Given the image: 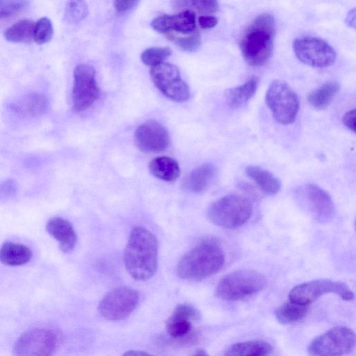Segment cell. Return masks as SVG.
I'll list each match as a JSON object with an SVG mask.
<instances>
[{
	"mask_svg": "<svg viewBox=\"0 0 356 356\" xmlns=\"http://www.w3.org/2000/svg\"><path fill=\"white\" fill-rule=\"evenodd\" d=\"M309 307L289 301L277 307L275 312L277 321L282 324H290L303 318Z\"/></svg>",
	"mask_w": 356,
	"mask_h": 356,
	"instance_id": "25",
	"label": "cell"
},
{
	"mask_svg": "<svg viewBox=\"0 0 356 356\" xmlns=\"http://www.w3.org/2000/svg\"><path fill=\"white\" fill-rule=\"evenodd\" d=\"M334 293L346 301H352L354 294L344 282L320 279L300 284L294 286L289 294V301L309 305L321 296Z\"/></svg>",
	"mask_w": 356,
	"mask_h": 356,
	"instance_id": "8",
	"label": "cell"
},
{
	"mask_svg": "<svg viewBox=\"0 0 356 356\" xmlns=\"http://www.w3.org/2000/svg\"><path fill=\"white\" fill-rule=\"evenodd\" d=\"M172 54L168 47H150L141 54L142 62L152 67L163 63Z\"/></svg>",
	"mask_w": 356,
	"mask_h": 356,
	"instance_id": "29",
	"label": "cell"
},
{
	"mask_svg": "<svg viewBox=\"0 0 356 356\" xmlns=\"http://www.w3.org/2000/svg\"><path fill=\"white\" fill-rule=\"evenodd\" d=\"M217 175V169L211 163H204L193 169L183 180L185 191L200 193L207 189Z\"/></svg>",
	"mask_w": 356,
	"mask_h": 356,
	"instance_id": "18",
	"label": "cell"
},
{
	"mask_svg": "<svg viewBox=\"0 0 356 356\" xmlns=\"http://www.w3.org/2000/svg\"><path fill=\"white\" fill-rule=\"evenodd\" d=\"M266 102L278 123L286 125L296 120L299 110L298 97L285 81L275 80L270 84Z\"/></svg>",
	"mask_w": 356,
	"mask_h": 356,
	"instance_id": "6",
	"label": "cell"
},
{
	"mask_svg": "<svg viewBox=\"0 0 356 356\" xmlns=\"http://www.w3.org/2000/svg\"><path fill=\"white\" fill-rule=\"evenodd\" d=\"M87 4L83 1H70L65 7V18L71 23H78L88 15Z\"/></svg>",
	"mask_w": 356,
	"mask_h": 356,
	"instance_id": "31",
	"label": "cell"
},
{
	"mask_svg": "<svg viewBox=\"0 0 356 356\" xmlns=\"http://www.w3.org/2000/svg\"><path fill=\"white\" fill-rule=\"evenodd\" d=\"M355 109L349 111L343 117L344 125L350 130L355 132Z\"/></svg>",
	"mask_w": 356,
	"mask_h": 356,
	"instance_id": "37",
	"label": "cell"
},
{
	"mask_svg": "<svg viewBox=\"0 0 356 356\" xmlns=\"http://www.w3.org/2000/svg\"><path fill=\"white\" fill-rule=\"evenodd\" d=\"M28 5L27 1H0V19L17 13Z\"/></svg>",
	"mask_w": 356,
	"mask_h": 356,
	"instance_id": "32",
	"label": "cell"
},
{
	"mask_svg": "<svg viewBox=\"0 0 356 356\" xmlns=\"http://www.w3.org/2000/svg\"><path fill=\"white\" fill-rule=\"evenodd\" d=\"M35 23L24 19L14 24L4 32L5 38L12 42H28L33 39Z\"/></svg>",
	"mask_w": 356,
	"mask_h": 356,
	"instance_id": "26",
	"label": "cell"
},
{
	"mask_svg": "<svg viewBox=\"0 0 356 356\" xmlns=\"http://www.w3.org/2000/svg\"><path fill=\"white\" fill-rule=\"evenodd\" d=\"M32 257L31 250L23 244L6 242L0 248V261L5 265L22 266L29 263Z\"/></svg>",
	"mask_w": 356,
	"mask_h": 356,
	"instance_id": "19",
	"label": "cell"
},
{
	"mask_svg": "<svg viewBox=\"0 0 356 356\" xmlns=\"http://www.w3.org/2000/svg\"><path fill=\"white\" fill-rule=\"evenodd\" d=\"M339 88L340 85L338 82L327 81L309 94L308 102L313 108L323 110L330 104Z\"/></svg>",
	"mask_w": 356,
	"mask_h": 356,
	"instance_id": "24",
	"label": "cell"
},
{
	"mask_svg": "<svg viewBox=\"0 0 356 356\" xmlns=\"http://www.w3.org/2000/svg\"><path fill=\"white\" fill-rule=\"evenodd\" d=\"M134 140L138 148L145 153L162 152L170 144V137L165 127L154 120L140 124L134 133Z\"/></svg>",
	"mask_w": 356,
	"mask_h": 356,
	"instance_id": "15",
	"label": "cell"
},
{
	"mask_svg": "<svg viewBox=\"0 0 356 356\" xmlns=\"http://www.w3.org/2000/svg\"><path fill=\"white\" fill-rule=\"evenodd\" d=\"M191 356H209L204 350H198Z\"/></svg>",
	"mask_w": 356,
	"mask_h": 356,
	"instance_id": "41",
	"label": "cell"
},
{
	"mask_svg": "<svg viewBox=\"0 0 356 356\" xmlns=\"http://www.w3.org/2000/svg\"><path fill=\"white\" fill-rule=\"evenodd\" d=\"M301 195L312 218L320 223L330 222L335 208L330 195L320 186L308 184L301 189Z\"/></svg>",
	"mask_w": 356,
	"mask_h": 356,
	"instance_id": "14",
	"label": "cell"
},
{
	"mask_svg": "<svg viewBox=\"0 0 356 356\" xmlns=\"http://www.w3.org/2000/svg\"><path fill=\"white\" fill-rule=\"evenodd\" d=\"M195 26V14L191 10H185L176 15H170V31L190 34L193 33Z\"/></svg>",
	"mask_w": 356,
	"mask_h": 356,
	"instance_id": "27",
	"label": "cell"
},
{
	"mask_svg": "<svg viewBox=\"0 0 356 356\" xmlns=\"http://www.w3.org/2000/svg\"><path fill=\"white\" fill-rule=\"evenodd\" d=\"M225 263V254L214 239H204L179 261L177 274L182 280L200 281L218 273Z\"/></svg>",
	"mask_w": 356,
	"mask_h": 356,
	"instance_id": "2",
	"label": "cell"
},
{
	"mask_svg": "<svg viewBox=\"0 0 356 356\" xmlns=\"http://www.w3.org/2000/svg\"><path fill=\"white\" fill-rule=\"evenodd\" d=\"M257 86V79L251 77L242 85L227 90L225 97L229 106L236 109L245 106L254 96Z\"/></svg>",
	"mask_w": 356,
	"mask_h": 356,
	"instance_id": "22",
	"label": "cell"
},
{
	"mask_svg": "<svg viewBox=\"0 0 356 356\" xmlns=\"http://www.w3.org/2000/svg\"><path fill=\"white\" fill-rule=\"evenodd\" d=\"M99 97L95 70L88 64H79L74 70L72 104L76 112L89 108Z\"/></svg>",
	"mask_w": 356,
	"mask_h": 356,
	"instance_id": "12",
	"label": "cell"
},
{
	"mask_svg": "<svg viewBox=\"0 0 356 356\" xmlns=\"http://www.w3.org/2000/svg\"><path fill=\"white\" fill-rule=\"evenodd\" d=\"M198 24L202 29H211L218 24V19L211 15H202L198 18Z\"/></svg>",
	"mask_w": 356,
	"mask_h": 356,
	"instance_id": "36",
	"label": "cell"
},
{
	"mask_svg": "<svg viewBox=\"0 0 356 356\" xmlns=\"http://www.w3.org/2000/svg\"><path fill=\"white\" fill-rule=\"evenodd\" d=\"M179 6H190L195 8L201 13H214L219 8L216 1H177Z\"/></svg>",
	"mask_w": 356,
	"mask_h": 356,
	"instance_id": "33",
	"label": "cell"
},
{
	"mask_svg": "<svg viewBox=\"0 0 356 356\" xmlns=\"http://www.w3.org/2000/svg\"><path fill=\"white\" fill-rule=\"evenodd\" d=\"M355 334L349 327L337 326L314 338L309 344V356H344L355 348Z\"/></svg>",
	"mask_w": 356,
	"mask_h": 356,
	"instance_id": "7",
	"label": "cell"
},
{
	"mask_svg": "<svg viewBox=\"0 0 356 356\" xmlns=\"http://www.w3.org/2000/svg\"><path fill=\"white\" fill-rule=\"evenodd\" d=\"M15 106L17 112L26 115L34 116L45 111L47 100L42 95L33 94L26 96Z\"/></svg>",
	"mask_w": 356,
	"mask_h": 356,
	"instance_id": "28",
	"label": "cell"
},
{
	"mask_svg": "<svg viewBox=\"0 0 356 356\" xmlns=\"http://www.w3.org/2000/svg\"><path fill=\"white\" fill-rule=\"evenodd\" d=\"M252 213L251 202L238 195H225L211 204L207 210L209 220L215 225L226 229L243 225Z\"/></svg>",
	"mask_w": 356,
	"mask_h": 356,
	"instance_id": "5",
	"label": "cell"
},
{
	"mask_svg": "<svg viewBox=\"0 0 356 356\" xmlns=\"http://www.w3.org/2000/svg\"><path fill=\"white\" fill-rule=\"evenodd\" d=\"M53 33L52 23L47 17L40 18L34 25L33 40L39 44L49 42Z\"/></svg>",
	"mask_w": 356,
	"mask_h": 356,
	"instance_id": "30",
	"label": "cell"
},
{
	"mask_svg": "<svg viewBox=\"0 0 356 356\" xmlns=\"http://www.w3.org/2000/svg\"><path fill=\"white\" fill-rule=\"evenodd\" d=\"M245 173L265 194L273 195L280 191L281 181L268 170L257 165H248Z\"/></svg>",
	"mask_w": 356,
	"mask_h": 356,
	"instance_id": "20",
	"label": "cell"
},
{
	"mask_svg": "<svg viewBox=\"0 0 356 356\" xmlns=\"http://www.w3.org/2000/svg\"><path fill=\"white\" fill-rule=\"evenodd\" d=\"M150 76L155 86L168 98L181 102L190 97V88L181 79L179 70L175 65L163 63L152 67Z\"/></svg>",
	"mask_w": 356,
	"mask_h": 356,
	"instance_id": "10",
	"label": "cell"
},
{
	"mask_svg": "<svg viewBox=\"0 0 356 356\" xmlns=\"http://www.w3.org/2000/svg\"><path fill=\"white\" fill-rule=\"evenodd\" d=\"M266 283V277L258 271L235 270L220 280L216 288V295L226 301H237L259 293Z\"/></svg>",
	"mask_w": 356,
	"mask_h": 356,
	"instance_id": "4",
	"label": "cell"
},
{
	"mask_svg": "<svg viewBox=\"0 0 356 356\" xmlns=\"http://www.w3.org/2000/svg\"><path fill=\"white\" fill-rule=\"evenodd\" d=\"M148 168L153 176L168 182L175 181L180 175L178 163L168 156H159L152 159Z\"/></svg>",
	"mask_w": 356,
	"mask_h": 356,
	"instance_id": "21",
	"label": "cell"
},
{
	"mask_svg": "<svg viewBox=\"0 0 356 356\" xmlns=\"http://www.w3.org/2000/svg\"><path fill=\"white\" fill-rule=\"evenodd\" d=\"M346 22L348 24L349 26L355 28V9L350 10L348 14L347 15Z\"/></svg>",
	"mask_w": 356,
	"mask_h": 356,
	"instance_id": "39",
	"label": "cell"
},
{
	"mask_svg": "<svg viewBox=\"0 0 356 356\" xmlns=\"http://www.w3.org/2000/svg\"><path fill=\"white\" fill-rule=\"evenodd\" d=\"M297 58L303 63L314 67L332 65L337 57L334 48L321 38L304 36L296 38L293 44Z\"/></svg>",
	"mask_w": 356,
	"mask_h": 356,
	"instance_id": "9",
	"label": "cell"
},
{
	"mask_svg": "<svg viewBox=\"0 0 356 356\" xmlns=\"http://www.w3.org/2000/svg\"><path fill=\"white\" fill-rule=\"evenodd\" d=\"M58 343L54 332L36 328L24 332L14 346L15 356H51Z\"/></svg>",
	"mask_w": 356,
	"mask_h": 356,
	"instance_id": "13",
	"label": "cell"
},
{
	"mask_svg": "<svg viewBox=\"0 0 356 356\" xmlns=\"http://www.w3.org/2000/svg\"><path fill=\"white\" fill-rule=\"evenodd\" d=\"M275 35V22L268 13L254 18L243 34L240 48L242 56L249 65L261 66L270 58Z\"/></svg>",
	"mask_w": 356,
	"mask_h": 356,
	"instance_id": "3",
	"label": "cell"
},
{
	"mask_svg": "<svg viewBox=\"0 0 356 356\" xmlns=\"http://www.w3.org/2000/svg\"><path fill=\"white\" fill-rule=\"evenodd\" d=\"M272 351L271 345L264 341L252 340L234 343L224 353V356H267Z\"/></svg>",
	"mask_w": 356,
	"mask_h": 356,
	"instance_id": "23",
	"label": "cell"
},
{
	"mask_svg": "<svg viewBox=\"0 0 356 356\" xmlns=\"http://www.w3.org/2000/svg\"><path fill=\"white\" fill-rule=\"evenodd\" d=\"M138 292L128 287H118L108 292L100 301L98 310L108 321H121L128 317L136 307Z\"/></svg>",
	"mask_w": 356,
	"mask_h": 356,
	"instance_id": "11",
	"label": "cell"
},
{
	"mask_svg": "<svg viewBox=\"0 0 356 356\" xmlns=\"http://www.w3.org/2000/svg\"><path fill=\"white\" fill-rule=\"evenodd\" d=\"M158 244L155 236L142 227L131 231L124 253L127 270L136 280L145 281L156 273Z\"/></svg>",
	"mask_w": 356,
	"mask_h": 356,
	"instance_id": "1",
	"label": "cell"
},
{
	"mask_svg": "<svg viewBox=\"0 0 356 356\" xmlns=\"http://www.w3.org/2000/svg\"><path fill=\"white\" fill-rule=\"evenodd\" d=\"M200 318V313L195 307L189 304H180L167 320L166 331L172 338H185L191 331L193 322L198 321Z\"/></svg>",
	"mask_w": 356,
	"mask_h": 356,
	"instance_id": "16",
	"label": "cell"
},
{
	"mask_svg": "<svg viewBox=\"0 0 356 356\" xmlns=\"http://www.w3.org/2000/svg\"><path fill=\"white\" fill-rule=\"evenodd\" d=\"M174 39L179 47L187 51L197 50L201 44V38L197 33H192L187 36L175 38Z\"/></svg>",
	"mask_w": 356,
	"mask_h": 356,
	"instance_id": "34",
	"label": "cell"
},
{
	"mask_svg": "<svg viewBox=\"0 0 356 356\" xmlns=\"http://www.w3.org/2000/svg\"><path fill=\"white\" fill-rule=\"evenodd\" d=\"M138 3V1H115L114 7L118 13H124L133 9Z\"/></svg>",
	"mask_w": 356,
	"mask_h": 356,
	"instance_id": "35",
	"label": "cell"
},
{
	"mask_svg": "<svg viewBox=\"0 0 356 356\" xmlns=\"http://www.w3.org/2000/svg\"><path fill=\"white\" fill-rule=\"evenodd\" d=\"M122 356H153L152 355L140 350H129L123 354Z\"/></svg>",
	"mask_w": 356,
	"mask_h": 356,
	"instance_id": "40",
	"label": "cell"
},
{
	"mask_svg": "<svg viewBox=\"0 0 356 356\" xmlns=\"http://www.w3.org/2000/svg\"><path fill=\"white\" fill-rule=\"evenodd\" d=\"M47 232L59 243L63 252H72L76 243V234L67 220L60 217L51 218L46 225Z\"/></svg>",
	"mask_w": 356,
	"mask_h": 356,
	"instance_id": "17",
	"label": "cell"
},
{
	"mask_svg": "<svg viewBox=\"0 0 356 356\" xmlns=\"http://www.w3.org/2000/svg\"><path fill=\"white\" fill-rule=\"evenodd\" d=\"M0 193L3 194V195H10L15 191V186L12 181L5 182L0 186Z\"/></svg>",
	"mask_w": 356,
	"mask_h": 356,
	"instance_id": "38",
	"label": "cell"
}]
</instances>
